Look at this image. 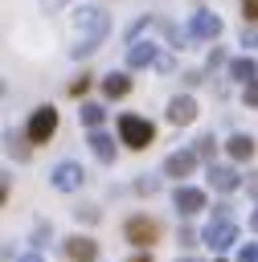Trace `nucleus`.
<instances>
[{
    "instance_id": "1",
    "label": "nucleus",
    "mask_w": 258,
    "mask_h": 262,
    "mask_svg": "<svg viewBox=\"0 0 258 262\" xmlns=\"http://www.w3.org/2000/svg\"><path fill=\"white\" fill-rule=\"evenodd\" d=\"M119 139L139 151V147H147V143L156 139V127H152L147 119H139V115H119Z\"/></svg>"
},
{
    "instance_id": "2",
    "label": "nucleus",
    "mask_w": 258,
    "mask_h": 262,
    "mask_svg": "<svg viewBox=\"0 0 258 262\" xmlns=\"http://www.w3.org/2000/svg\"><path fill=\"white\" fill-rule=\"evenodd\" d=\"M74 29H78V37H86V41H102L106 29H111V20H106L102 8H78V12H74Z\"/></svg>"
},
{
    "instance_id": "3",
    "label": "nucleus",
    "mask_w": 258,
    "mask_h": 262,
    "mask_svg": "<svg viewBox=\"0 0 258 262\" xmlns=\"http://www.w3.org/2000/svg\"><path fill=\"white\" fill-rule=\"evenodd\" d=\"M188 37H201V41H217L221 37V16L217 12H192V20H188V29L180 33V41H188ZM184 49V45H180Z\"/></svg>"
},
{
    "instance_id": "4",
    "label": "nucleus",
    "mask_w": 258,
    "mask_h": 262,
    "mask_svg": "<svg viewBox=\"0 0 258 262\" xmlns=\"http://www.w3.org/2000/svg\"><path fill=\"white\" fill-rule=\"evenodd\" d=\"M53 131H57V111H53V106H37V111L29 115V131H25V135H29L33 143H49Z\"/></svg>"
},
{
    "instance_id": "5",
    "label": "nucleus",
    "mask_w": 258,
    "mask_h": 262,
    "mask_svg": "<svg viewBox=\"0 0 258 262\" xmlns=\"http://www.w3.org/2000/svg\"><path fill=\"white\" fill-rule=\"evenodd\" d=\"M82 180H86V168H82V164H74V160L53 164V172H49V184H53V188H61V192L82 188Z\"/></svg>"
},
{
    "instance_id": "6",
    "label": "nucleus",
    "mask_w": 258,
    "mask_h": 262,
    "mask_svg": "<svg viewBox=\"0 0 258 262\" xmlns=\"http://www.w3.org/2000/svg\"><path fill=\"white\" fill-rule=\"evenodd\" d=\"M201 242H205L209 250H229V246L238 242V225H233V221H209V225L201 229Z\"/></svg>"
},
{
    "instance_id": "7",
    "label": "nucleus",
    "mask_w": 258,
    "mask_h": 262,
    "mask_svg": "<svg viewBox=\"0 0 258 262\" xmlns=\"http://www.w3.org/2000/svg\"><path fill=\"white\" fill-rule=\"evenodd\" d=\"M123 233H127V242H131V246H139V250H143V246H152V242H156L160 225H156L152 217H131V221L123 225Z\"/></svg>"
},
{
    "instance_id": "8",
    "label": "nucleus",
    "mask_w": 258,
    "mask_h": 262,
    "mask_svg": "<svg viewBox=\"0 0 258 262\" xmlns=\"http://www.w3.org/2000/svg\"><path fill=\"white\" fill-rule=\"evenodd\" d=\"M172 205L180 209V217H192V213H201V209H205V192H201V188H192V184H176Z\"/></svg>"
},
{
    "instance_id": "9",
    "label": "nucleus",
    "mask_w": 258,
    "mask_h": 262,
    "mask_svg": "<svg viewBox=\"0 0 258 262\" xmlns=\"http://www.w3.org/2000/svg\"><path fill=\"white\" fill-rule=\"evenodd\" d=\"M160 61V45L156 41H135V45H127V66L131 70H147V66H156Z\"/></svg>"
},
{
    "instance_id": "10",
    "label": "nucleus",
    "mask_w": 258,
    "mask_h": 262,
    "mask_svg": "<svg viewBox=\"0 0 258 262\" xmlns=\"http://www.w3.org/2000/svg\"><path fill=\"white\" fill-rule=\"evenodd\" d=\"M192 168H197V151H192V147H184V151H172V156L164 160V176H176V180H184Z\"/></svg>"
},
{
    "instance_id": "11",
    "label": "nucleus",
    "mask_w": 258,
    "mask_h": 262,
    "mask_svg": "<svg viewBox=\"0 0 258 262\" xmlns=\"http://www.w3.org/2000/svg\"><path fill=\"white\" fill-rule=\"evenodd\" d=\"M66 258L70 262H94L98 258V242L94 237H82V233L78 237H66Z\"/></svg>"
},
{
    "instance_id": "12",
    "label": "nucleus",
    "mask_w": 258,
    "mask_h": 262,
    "mask_svg": "<svg viewBox=\"0 0 258 262\" xmlns=\"http://www.w3.org/2000/svg\"><path fill=\"white\" fill-rule=\"evenodd\" d=\"M197 119V102L188 98V94H176L172 102H168V123H176V127H188Z\"/></svg>"
},
{
    "instance_id": "13",
    "label": "nucleus",
    "mask_w": 258,
    "mask_h": 262,
    "mask_svg": "<svg viewBox=\"0 0 258 262\" xmlns=\"http://www.w3.org/2000/svg\"><path fill=\"white\" fill-rule=\"evenodd\" d=\"M205 176H209V184H213L217 192H233V188L242 184V180H238V168H229V164H209Z\"/></svg>"
},
{
    "instance_id": "14",
    "label": "nucleus",
    "mask_w": 258,
    "mask_h": 262,
    "mask_svg": "<svg viewBox=\"0 0 258 262\" xmlns=\"http://www.w3.org/2000/svg\"><path fill=\"white\" fill-rule=\"evenodd\" d=\"M229 78H238L242 86L258 82V61H254V57H246V53H242V57H233V61H229Z\"/></svg>"
},
{
    "instance_id": "15",
    "label": "nucleus",
    "mask_w": 258,
    "mask_h": 262,
    "mask_svg": "<svg viewBox=\"0 0 258 262\" xmlns=\"http://www.w3.org/2000/svg\"><path fill=\"white\" fill-rule=\"evenodd\" d=\"M90 151H94V160H102V164H111L115 160V139L106 135V131H90Z\"/></svg>"
},
{
    "instance_id": "16",
    "label": "nucleus",
    "mask_w": 258,
    "mask_h": 262,
    "mask_svg": "<svg viewBox=\"0 0 258 262\" xmlns=\"http://www.w3.org/2000/svg\"><path fill=\"white\" fill-rule=\"evenodd\" d=\"M127 90H131V78H127L123 70H115V74L102 78V94H106V98H123Z\"/></svg>"
},
{
    "instance_id": "17",
    "label": "nucleus",
    "mask_w": 258,
    "mask_h": 262,
    "mask_svg": "<svg viewBox=\"0 0 258 262\" xmlns=\"http://www.w3.org/2000/svg\"><path fill=\"white\" fill-rule=\"evenodd\" d=\"M78 119H82V127H90V131H98V123L106 119V106H102V102H82V111H78Z\"/></svg>"
},
{
    "instance_id": "18",
    "label": "nucleus",
    "mask_w": 258,
    "mask_h": 262,
    "mask_svg": "<svg viewBox=\"0 0 258 262\" xmlns=\"http://www.w3.org/2000/svg\"><path fill=\"white\" fill-rule=\"evenodd\" d=\"M4 151H8L12 160H29V143H25V135L8 127V131H4Z\"/></svg>"
},
{
    "instance_id": "19",
    "label": "nucleus",
    "mask_w": 258,
    "mask_h": 262,
    "mask_svg": "<svg viewBox=\"0 0 258 262\" xmlns=\"http://www.w3.org/2000/svg\"><path fill=\"white\" fill-rule=\"evenodd\" d=\"M225 151H229L233 160H250V156H254V139L238 131V135H229V143H225Z\"/></svg>"
},
{
    "instance_id": "20",
    "label": "nucleus",
    "mask_w": 258,
    "mask_h": 262,
    "mask_svg": "<svg viewBox=\"0 0 258 262\" xmlns=\"http://www.w3.org/2000/svg\"><path fill=\"white\" fill-rule=\"evenodd\" d=\"M192 151H197V160H209V164H213V156H217V139H213V135H201V139L192 143Z\"/></svg>"
},
{
    "instance_id": "21",
    "label": "nucleus",
    "mask_w": 258,
    "mask_h": 262,
    "mask_svg": "<svg viewBox=\"0 0 258 262\" xmlns=\"http://www.w3.org/2000/svg\"><path fill=\"white\" fill-rule=\"evenodd\" d=\"M98 45H102V41H86V37H78V45L70 49V57H78V61H82V57H90Z\"/></svg>"
},
{
    "instance_id": "22",
    "label": "nucleus",
    "mask_w": 258,
    "mask_h": 262,
    "mask_svg": "<svg viewBox=\"0 0 258 262\" xmlns=\"http://www.w3.org/2000/svg\"><path fill=\"white\" fill-rule=\"evenodd\" d=\"M135 192H147V196H152V192H160V176H152V172H143V176L135 180Z\"/></svg>"
},
{
    "instance_id": "23",
    "label": "nucleus",
    "mask_w": 258,
    "mask_h": 262,
    "mask_svg": "<svg viewBox=\"0 0 258 262\" xmlns=\"http://www.w3.org/2000/svg\"><path fill=\"white\" fill-rule=\"evenodd\" d=\"M238 41H242L246 49H258V29H254V25H250V29L242 25V37H238Z\"/></svg>"
},
{
    "instance_id": "24",
    "label": "nucleus",
    "mask_w": 258,
    "mask_h": 262,
    "mask_svg": "<svg viewBox=\"0 0 258 262\" xmlns=\"http://www.w3.org/2000/svg\"><path fill=\"white\" fill-rule=\"evenodd\" d=\"M221 61H225V49H221V45H213V49H209V57H205V66H209V70H217Z\"/></svg>"
},
{
    "instance_id": "25",
    "label": "nucleus",
    "mask_w": 258,
    "mask_h": 262,
    "mask_svg": "<svg viewBox=\"0 0 258 262\" xmlns=\"http://www.w3.org/2000/svg\"><path fill=\"white\" fill-rule=\"evenodd\" d=\"M213 221H233V205H213Z\"/></svg>"
},
{
    "instance_id": "26",
    "label": "nucleus",
    "mask_w": 258,
    "mask_h": 262,
    "mask_svg": "<svg viewBox=\"0 0 258 262\" xmlns=\"http://www.w3.org/2000/svg\"><path fill=\"white\" fill-rule=\"evenodd\" d=\"M45 242H49V225H37L33 229V250H45Z\"/></svg>"
},
{
    "instance_id": "27",
    "label": "nucleus",
    "mask_w": 258,
    "mask_h": 262,
    "mask_svg": "<svg viewBox=\"0 0 258 262\" xmlns=\"http://www.w3.org/2000/svg\"><path fill=\"white\" fill-rule=\"evenodd\" d=\"M197 237H201V233H197L192 225H180V237H176V242H180V246H197Z\"/></svg>"
},
{
    "instance_id": "28",
    "label": "nucleus",
    "mask_w": 258,
    "mask_h": 262,
    "mask_svg": "<svg viewBox=\"0 0 258 262\" xmlns=\"http://www.w3.org/2000/svg\"><path fill=\"white\" fill-rule=\"evenodd\" d=\"M238 262H258V246H254V242H246V246L238 250Z\"/></svg>"
},
{
    "instance_id": "29",
    "label": "nucleus",
    "mask_w": 258,
    "mask_h": 262,
    "mask_svg": "<svg viewBox=\"0 0 258 262\" xmlns=\"http://www.w3.org/2000/svg\"><path fill=\"white\" fill-rule=\"evenodd\" d=\"M74 217L78 221H98V209L94 205H82V209H74Z\"/></svg>"
},
{
    "instance_id": "30",
    "label": "nucleus",
    "mask_w": 258,
    "mask_h": 262,
    "mask_svg": "<svg viewBox=\"0 0 258 262\" xmlns=\"http://www.w3.org/2000/svg\"><path fill=\"white\" fill-rule=\"evenodd\" d=\"M242 98H246V106H258V82L242 86Z\"/></svg>"
},
{
    "instance_id": "31",
    "label": "nucleus",
    "mask_w": 258,
    "mask_h": 262,
    "mask_svg": "<svg viewBox=\"0 0 258 262\" xmlns=\"http://www.w3.org/2000/svg\"><path fill=\"white\" fill-rule=\"evenodd\" d=\"M242 16L246 20H258V0H242Z\"/></svg>"
},
{
    "instance_id": "32",
    "label": "nucleus",
    "mask_w": 258,
    "mask_h": 262,
    "mask_svg": "<svg viewBox=\"0 0 258 262\" xmlns=\"http://www.w3.org/2000/svg\"><path fill=\"white\" fill-rule=\"evenodd\" d=\"M86 86H90V78H86V74H82V78H78V82H74V86H70V94H74V98H82V94H86Z\"/></svg>"
},
{
    "instance_id": "33",
    "label": "nucleus",
    "mask_w": 258,
    "mask_h": 262,
    "mask_svg": "<svg viewBox=\"0 0 258 262\" xmlns=\"http://www.w3.org/2000/svg\"><path fill=\"white\" fill-rule=\"evenodd\" d=\"M70 0H41V12H61Z\"/></svg>"
},
{
    "instance_id": "34",
    "label": "nucleus",
    "mask_w": 258,
    "mask_h": 262,
    "mask_svg": "<svg viewBox=\"0 0 258 262\" xmlns=\"http://www.w3.org/2000/svg\"><path fill=\"white\" fill-rule=\"evenodd\" d=\"M201 82H205L201 70H188V74H184V86H201Z\"/></svg>"
},
{
    "instance_id": "35",
    "label": "nucleus",
    "mask_w": 258,
    "mask_h": 262,
    "mask_svg": "<svg viewBox=\"0 0 258 262\" xmlns=\"http://www.w3.org/2000/svg\"><path fill=\"white\" fill-rule=\"evenodd\" d=\"M246 188H250V192L258 196V172H250V184H246Z\"/></svg>"
},
{
    "instance_id": "36",
    "label": "nucleus",
    "mask_w": 258,
    "mask_h": 262,
    "mask_svg": "<svg viewBox=\"0 0 258 262\" xmlns=\"http://www.w3.org/2000/svg\"><path fill=\"white\" fill-rule=\"evenodd\" d=\"M16 262H41V254H20Z\"/></svg>"
},
{
    "instance_id": "37",
    "label": "nucleus",
    "mask_w": 258,
    "mask_h": 262,
    "mask_svg": "<svg viewBox=\"0 0 258 262\" xmlns=\"http://www.w3.org/2000/svg\"><path fill=\"white\" fill-rule=\"evenodd\" d=\"M131 262H152V254H143V250H139V254H135Z\"/></svg>"
},
{
    "instance_id": "38",
    "label": "nucleus",
    "mask_w": 258,
    "mask_h": 262,
    "mask_svg": "<svg viewBox=\"0 0 258 262\" xmlns=\"http://www.w3.org/2000/svg\"><path fill=\"white\" fill-rule=\"evenodd\" d=\"M250 229H258V209H254V217H250Z\"/></svg>"
},
{
    "instance_id": "39",
    "label": "nucleus",
    "mask_w": 258,
    "mask_h": 262,
    "mask_svg": "<svg viewBox=\"0 0 258 262\" xmlns=\"http://www.w3.org/2000/svg\"><path fill=\"white\" fill-rule=\"evenodd\" d=\"M176 262H197V258H188V254H184V258H176Z\"/></svg>"
}]
</instances>
